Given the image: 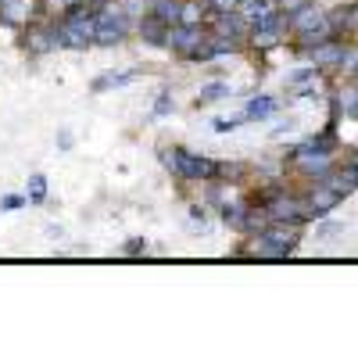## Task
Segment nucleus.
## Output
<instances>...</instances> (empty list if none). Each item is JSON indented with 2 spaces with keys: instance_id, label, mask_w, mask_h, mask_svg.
Instances as JSON below:
<instances>
[{
  "instance_id": "nucleus-1",
  "label": "nucleus",
  "mask_w": 358,
  "mask_h": 344,
  "mask_svg": "<svg viewBox=\"0 0 358 344\" xmlns=\"http://www.w3.org/2000/svg\"><path fill=\"white\" fill-rule=\"evenodd\" d=\"M158 158L176 180H187V183H212V180H219V169H222V162L194 155L190 148H172V151L162 148Z\"/></svg>"
},
{
  "instance_id": "nucleus-2",
  "label": "nucleus",
  "mask_w": 358,
  "mask_h": 344,
  "mask_svg": "<svg viewBox=\"0 0 358 344\" xmlns=\"http://www.w3.org/2000/svg\"><path fill=\"white\" fill-rule=\"evenodd\" d=\"M258 205L265 208L268 222H312L308 205L301 194H290L287 187H273L258 197Z\"/></svg>"
},
{
  "instance_id": "nucleus-3",
  "label": "nucleus",
  "mask_w": 358,
  "mask_h": 344,
  "mask_svg": "<svg viewBox=\"0 0 358 344\" xmlns=\"http://www.w3.org/2000/svg\"><path fill=\"white\" fill-rule=\"evenodd\" d=\"M348 40H341V36H330V40H322V43H315V47H308V50H297L301 57H308V62L315 65V69H322V72H334V69H341L344 65V54H348Z\"/></svg>"
},
{
  "instance_id": "nucleus-4",
  "label": "nucleus",
  "mask_w": 358,
  "mask_h": 344,
  "mask_svg": "<svg viewBox=\"0 0 358 344\" xmlns=\"http://www.w3.org/2000/svg\"><path fill=\"white\" fill-rule=\"evenodd\" d=\"M22 47L29 50V54H50V50H57V33H54V22H47V15H40V18H33L29 25H22Z\"/></svg>"
},
{
  "instance_id": "nucleus-5",
  "label": "nucleus",
  "mask_w": 358,
  "mask_h": 344,
  "mask_svg": "<svg viewBox=\"0 0 358 344\" xmlns=\"http://www.w3.org/2000/svg\"><path fill=\"white\" fill-rule=\"evenodd\" d=\"M287 162L294 165V172L305 183H326V176H330L334 165H337V155H294Z\"/></svg>"
},
{
  "instance_id": "nucleus-6",
  "label": "nucleus",
  "mask_w": 358,
  "mask_h": 344,
  "mask_svg": "<svg viewBox=\"0 0 358 344\" xmlns=\"http://www.w3.org/2000/svg\"><path fill=\"white\" fill-rule=\"evenodd\" d=\"M301 197H305V205H308V215H312V219H326V215H330V212L341 205V194H337L330 183H308Z\"/></svg>"
},
{
  "instance_id": "nucleus-7",
  "label": "nucleus",
  "mask_w": 358,
  "mask_h": 344,
  "mask_svg": "<svg viewBox=\"0 0 358 344\" xmlns=\"http://www.w3.org/2000/svg\"><path fill=\"white\" fill-rule=\"evenodd\" d=\"M322 18H326V8H322V4H312V0H308L305 8H297V11L287 18V33H290V40L312 33V29H315Z\"/></svg>"
},
{
  "instance_id": "nucleus-8",
  "label": "nucleus",
  "mask_w": 358,
  "mask_h": 344,
  "mask_svg": "<svg viewBox=\"0 0 358 344\" xmlns=\"http://www.w3.org/2000/svg\"><path fill=\"white\" fill-rule=\"evenodd\" d=\"M133 29H136V36H140L147 47H165V33H169V25H165L162 18H155L151 11H147L143 18H136V22H133Z\"/></svg>"
},
{
  "instance_id": "nucleus-9",
  "label": "nucleus",
  "mask_w": 358,
  "mask_h": 344,
  "mask_svg": "<svg viewBox=\"0 0 358 344\" xmlns=\"http://www.w3.org/2000/svg\"><path fill=\"white\" fill-rule=\"evenodd\" d=\"M326 183H330V187L341 194V201H344V197H351V194L358 190V169H351V165L337 162V165H334V172L326 176Z\"/></svg>"
},
{
  "instance_id": "nucleus-10",
  "label": "nucleus",
  "mask_w": 358,
  "mask_h": 344,
  "mask_svg": "<svg viewBox=\"0 0 358 344\" xmlns=\"http://www.w3.org/2000/svg\"><path fill=\"white\" fill-rule=\"evenodd\" d=\"M208 15H212L208 0H183L179 4V25H208Z\"/></svg>"
},
{
  "instance_id": "nucleus-11",
  "label": "nucleus",
  "mask_w": 358,
  "mask_h": 344,
  "mask_svg": "<svg viewBox=\"0 0 358 344\" xmlns=\"http://www.w3.org/2000/svg\"><path fill=\"white\" fill-rule=\"evenodd\" d=\"M276 111H280V101L262 94V97H251V101H248V108H244V119H248V122H251V119H273Z\"/></svg>"
},
{
  "instance_id": "nucleus-12",
  "label": "nucleus",
  "mask_w": 358,
  "mask_h": 344,
  "mask_svg": "<svg viewBox=\"0 0 358 344\" xmlns=\"http://www.w3.org/2000/svg\"><path fill=\"white\" fill-rule=\"evenodd\" d=\"M136 76H140V72H104V76L94 79V86H90V90H94V94H104V90H111V86L118 90V86H129Z\"/></svg>"
},
{
  "instance_id": "nucleus-13",
  "label": "nucleus",
  "mask_w": 358,
  "mask_h": 344,
  "mask_svg": "<svg viewBox=\"0 0 358 344\" xmlns=\"http://www.w3.org/2000/svg\"><path fill=\"white\" fill-rule=\"evenodd\" d=\"M229 94H233V90H229V83L215 79V83L201 86V94L194 97V104H197V108H208V104H215V101H222V97H229Z\"/></svg>"
},
{
  "instance_id": "nucleus-14",
  "label": "nucleus",
  "mask_w": 358,
  "mask_h": 344,
  "mask_svg": "<svg viewBox=\"0 0 358 344\" xmlns=\"http://www.w3.org/2000/svg\"><path fill=\"white\" fill-rule=\"evenodd\" d=\"M179 4L183 0H151V15L162 18L165 25H179Z\"/></svg>"
},
{
  "instance_id": "nucleus-15",
  "label": "nucleus",
  "mask_w": 358,
  "mask_h": 344,
  "mask_svg": "<svg viewBox=\"0 0 358 344\" xmlns=\"http://www.w3.org/2000/svg\"><path fill=\"white\" fill-rule=\"evenodd\" d=\"M25 197H29V205H43V201H47V176H43V172H33V176H29Z\"/></svg>"
},
{
  "instance_id": "nucleus-16",
  "label": "nucleus",
  "mask_w": 358,
  "mask_h": 344,
  "mask_svg": "<svg viewBox=\"0 0 358 344\" xmlns=\"http://www.w3.org/2000/svg\"><path fill=\"white\" fill-rule=\"evenodd\" d=\"M319 226H315V241H337L341 234H344V226L341 222H326V219H315Z\"/></svg>"
},
{
  "instance_id": "nucleus-17",
  "label": "nucleus",
  "mask_w": 358,
  "mask_h": 344,
  "mask_svg": "<svg viewBox=\"0 0 358 344\" xmlns=\"http://www.w3.org/2000/svg\"><path fill=\"white\" fill-rule=\"evenodd\" d=\"M22 205H29L25 194H4V197H0V212H18Z\"/></svg>"
},
{
  "instance_id": "nucleus-18",
  "label": "nucleus",
  "mask_w": 358,
  "mask_h": 344,
  "mask_svg": "<svg viewBox=\"0 0 358 344\" xmlns=\"http://www.w3.org/2000/svg\"><path fill=\"white\" fill-rule=\"evenodd\" d=\"M169 111H176V101H172L169 90H162L158 101H155V119H162V115H169Z\"/></svg>"
},
{
  "instance_id": "nucleus-19",
  "label": "nucleus",
  "mask_w": 358,
  "mask_h": 344,
  "mask_svg": "<svg viewBox=\"0 0 358 344\" xmlns=\"http://www.w3.org/2000/svg\"><path fill=\"white\" fill-rule=\"evenodd\" d=\"M208 8H212L215 15H226V11H236V8H241V0H208Z\"/></svg>"
},
{
  "instance_id": "nucleus-20",
  "label": "nucleus",
  "mask_w": 358,
  "mask_h": 344,
  "mask_svg": "<svg viewBox=\"0 0 358 344\" xmlns=\"http://www.w3.org/2000/svg\"><path fill=\"white\" fill-rule=\"evenodd\" d=\"M248 119H244V115H233V119H219L215 122V133H229V129H236V126H244Z\"/></svg>"
},
{
  "instance_id": "nucleus-21",
  "label": "nucleus",
  "mask_w": 358,
  "mask_h": 344,
  "mask_svg": "<svg viewBox=\"0 0 358 344\" xmlns=\"http://www.w3.org/2000/svg\"><path fill=\"white\" fill-rule=\"evenodd\" d=\"M305 4H308V0H276V8H280V11L287 15V18H290V15H294L297 8H305Z\"/></svg>"
},
{
  "instance_id": "nucleus-22",
  "label": "nucleus",
  "mask_w": 358,
  "mask_h": 344,
  "mask_svg": "<svg viewBox=\"0 0 358 344\" xmlns=\"http://www.w3.org/2000/svg\"><path fill=\"white\" fill-rule=\"evenodd\" d=\"M190 219L204 226V222H208V212H204V205H190Z\"/></svg>"
},
{
  "instance_id": "nucleus-23",
  "label": "nucleus",
  "mask_w": 358,
  "mask_h": 344,
  "mask_svg": "<svg viewBox=\"0 0 358 344\" xmlns=\"http://www.w3.org/2000/svg\"><path fill=\"white\" fill-rule=\"evenodd\" d=\"M126 251H129V255H140V251H147V241H143V237H133V241L126 244Z\"/></svg>"
},
{
  "instance_id": "nucleus-24",
  "label": "nucleus",
  "mask_w": 358,
  "mask_h": 344,
  "mask_svg": "<svg viewBox=\"0 0 358 344\" xmlns=\"http://www.w3.org/2000/svg\"><path fill=\"white\" fill-rule=\"evenodd\" d=\"M57 143H62V151H69V148H72V133L62 129V133H57Z\"/></svg>"
},
{
  "instance_id": "nucleus-25",
  "label": "nucleus",
  "mask_w": 358,
  "mask_h": 344,
  "mask_svg": "<svg viewBox=\"0 0 358 344\" xmlns=\"http://www.w3.org/2000/svg\"><path fill=\"white\" fill-rule=\"evenodd\" d=\"M47 4H54V8H62V11H65V8H76V4H83V0H47Z\"/></svg>"
},
{
  "instance_id": "nucleus-26",
  "label": "nucleus",
  "mask_w": 358,
  "mask_h": 344,
  "mask_svg": "<svg viewBox=\"0 0 358 344\" xmlns=\"http://www.w3.org/2000/svg\"><path fill=\"white\" fill-rule=\"evenodd\" d=\"M290 129H294V122H290V119H287V122H280V126H276V129H273V136H283V133H290Z\"/></svg>"
},
{
  "instance_id": "nucleus-27",
  "label": "nucleus",
  "mask_w": 358,
  "mask_h": 344,
  "mask_svg": "<svg viewBox=\"0 0 358 344\" xmlns=\"http://www.w3.org/2000/svg\"><path fill=\"white\" fill-rule=\"evenodd\" d=\"M344 165H351V169H358V151H351V155L344 158Z\"/></svg>"
}]
</instances>
